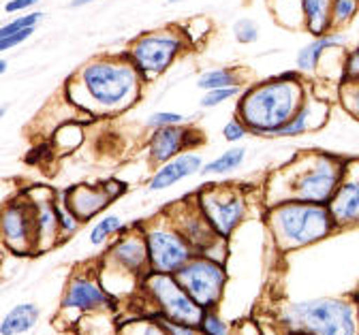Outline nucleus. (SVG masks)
Here are the masks:
<instances>
[{
    "label": "nucleus",
    "instance_id": "25",
    "mask_svg": "<svg viewBox=\"0 0 359 335\" xmlns=\"http://www.w3.org/2000/svg\"><path fill=\"white\" fill-rule=\"evenodd\" d=\"M197 86L205 92L210 90H222V88H236L240 86L238 81V75L233 71H227V69H216V71H208L199 77Z\"/></svg>",
    "mask_w": 359,
    "mask_h": 335
},
{
    "label": "nucleus",
    "instance_id": "42",
    "mask_svg": "<svg viewBox=\"0 0 359 335\" xmlns=\"http://www.w3.org/2000/svg\"><path fill=\"white\" fill-rule=\"evenodd\" d=\"M5 71H7V60L0 62V73H5Z\"/></svg>",
    "mask_w": 359,
    "mask_h": 335
},
{
    "label": "nucleus",
    "instance_id": "12",
    "mask_svg": "<svg viewBox=\"0 0 359 335\" xmlns=\"http://www.w3.org/2000/svg\"><path fill=\"white\" fill-rule=\"evenodd\" d=\"M105 261L120 273L142 284V280L150 273V257H148V244L144 231L142 228L122 231L116 242L109 246Z\"/></svg>",
    "mask_w": 359,
    "mask_h": 335
},
{
    "label": "nucleus",
    "instance_id": "41",
    "mask_svg": "<svg viewBox=\"0 0 359 335\" xmlns=\"http://www.w3.org/2000/svg\"><path fill=\"white\" fill-rule=\"evenodd\" d=\"M86 3H93V0H73V7H81Z\"/></svg>",
    "mask_w": 359,
    "mask_h": 335
},
{
    "label": "nucleus",
    "instance_id": "8",
    "mask_svg": "<svg viewBox=\"0 0 359 335\" xmlns=\"http://www.w3.org/2000/svg\"><path fill=\"white\" fill-rule=\"evenodd\" d=\"M182 289L201 310H216L227 286V269L224 263L197 254L175 273Z\"/></svg>",
    "mask_w": 359,
    "mask_h": 335
},
{
    "label": "nucleus",
    "instance_id": "14",
    "mask_svg": "<svg viewBox=\"0 0 359 335\" xmlns=\"http://www.w3.org/2000/svg\"><path fill=\"white\" fill-rule=\"evenodd\" d=\"M114 308V297L105 286L93 275H73L67 284L62 297V312L73 314H93Z\"/></svg>",
    "mask_w": 359,
    "mask_h": 335
},
{
    "label": "nucleus",
    "instance_id": "43",
    "mask_svg": "<svg viewBox=\"0 0 359 335\" xmlns=\"http://www.w3.org/2000/svg\"><path fill=\"white\" fill-rule=\"evenodd\" d=\"M287 335H304V333H287Z\"/></svg>",
    "mask_w": 359,
    "mask_h": 335
},
{
    "label": "nucleus",
    "instance_id": "16",
    "mask_svg": "<svg viewBox=\"0 0 359 335\" xmlns=\"http://www.w3.org/2000/svg\"><path fill=\"white\" fill-rule=\"evenodd\" d=\"M193 143V130L184 128V126H167V128H158L154 130L152 139H150V160L156 165H165L171 158L182 154L184 148H189Z\"/></svg>",
    "mask_w": 359,
    "mask_h": 335
},
{
    "label": "nucleus",
    "instance_id": "24",
    "mask_svg": "<svg viewBox=\"0 0 359 335\" xmlns=\"http://www.w3.org/2000/svg\"><path fill=\"white\" fill-rule=\"evenodd\" d=\"M122 231H124V224H122L120 216L107 214L99 222H95L93 228H90V244H93V246H103L105 242H109L111 237L120 235Z\"/></svg>",
    "mask_w": 359,
    "mask_h": 335
},
{
    "label": "nucleus",
    "instance_id": "30",
    "mask_svg": "<svg viewBox=\"0 0 359 335\" xmlns=\"http://www.w3.org/2000/svg\"><path fill=\"white\" fill-rule=\"evenodd\" d=\"M41 18H43V13H28V15H22V18L13 20L11 24L3 26V30H0V39H7V36H11L15 32H24V30L34 28L41 22Z\"/></svg>",
    "mask_w": 359,
    "mask_h": 335
},
{
    "label": "nucleus",
    "instance_id": "22",
    "mask_svg": "<svg viewBox=\"0 0 359 335\" xmlns=\"http://www.w3.org/2000/svg\"><path fill=\"white\" fill-rule=\"evenodd\" d=\"M41 310L34 303H18L11 308L3 322H0V335H22L28 333L39 322Z\"/></svg>",
    "mask_w": 359,
    "mask_h": 335
},
{
    "label": "nucleus",
    "instance_id": "39",
    "mask_svg": "<svg viewBox=\"0 0 359 335\" xmlns=\"http://www.w3.org/2000/svg\"><path fill=\"white\" fill-rule=\"evenodd\" d=\"M32 32H34V28L24 30V32H15V34H11V36H7V39H0V50H3V52L11 50V47H15V45H20L22 41H26Z\"/></svg>",
    "mask_w": 359,
    "mask_h": 335
},
{
    "label": "nucleus",
    "instance_id": "19",
    "mask_svg": "<svg viewBox=\"0 0 359 335\" xmlns=\"http://www.w3.org/2000/svg\"><path fill=\"white\" fill-rule=\"evenodd\" d=\"M203 171V158L199 154L187 152L161 165L158 171L150 177V190H167L195 173Z\"/></svg>",
    "mask_w": 359,
    "mask_h": 335
},
{
    "label": "nucleus",
    "instance_id": "37",
    "mask_svg": "<svg viewBox=\"0 0 359 335\" xmlns=\"http://www.w3.org/2000/svg\"><path fill=\"white\" fill-rule=\"evenodd\" d=\"M246 132H248V128H246V124H244L240 118H236V120L227 122V124H224V128H222V137L227 139L229 143H236V141L244 139V137H246Z\"/></svg>",
    "mask_w": 359,
    "mask_h": 335
},
{
    "label": "nucleus",
    "instance_id": "1",
    "mask_svg": "<svg viewBox=\"0 0 359 335\" xmlns=\"http://www.w3.org/2000/svg\"><path fill=\"white\" fill-rule=\"evenodd\" d=\"M304 105V90L291 75L263 81L240 101L238 116L250 132L276 135Z\"/></svg>",
    "mask_w": 359,
    "mask_h": 335
},
{
    "label": "nucleus",
    "instance_id": "26",
    "mask_svg": "<svg viewBox=\"0 0 359 335\" xmlns=\"http://www.w3.org/2000/svg\"><path fill=\"white\" fill-rule=\"evenodd\" d=\"M118 335H169V331L165 329V324L158 316H150V318L126 322Z\"/></svg>",
    "mask_w": 359,
    "mask_h": 335
},
{
    "label": "nucleus",
    "instance_id": "10",
    "mask_svg": "<svg viewBox=\"0 0 359 335\" xmlns=\"http://www.w3.org/2000/svg\"><path fill=\"white\" fill-rule=\"evenodd\" d=\"M182 50V39L171 32H152L140 36L130 47V64L144 77L161 75Z\"/></svg>",
    "mask_w": 359,
    "mask_h": 335
},
{
    "label": "nucleus",
    "instance_id": "4",
    "mask_svg": "<svg viewBox=\"0 0 359 335\" xmlns=\"http://www.w3.org/2000/svg\"><path fill=\"white\" fill-rule=\"evenodd\" d=\"M348 163L332 156V154H317L306 165H302L289 177V195L285 201H306L317 205H330L342 182L346 179Z\"/></svg>",
    "mask_w": 359,
    "mask_h": 335
},
{
    "label": "nucleus",
    "instance_id": "27",
    "mask_svg": "<svg viewBox=\"0 0 359 335\" xmlns=\"http://www.w3.org/2000/svg\"><path fill=\"white\" fill-rule=\"evenodd\" d=\"M314 114V103H304L302 109L293 116V120L289 124H285L274 137H297V135H304L308 128H310V118Z\"/></svg>",
    "mask_w": 359,
    "mask_h": 335
},
{
    "label": "nucleus",
    "instance_id": "31",
    "mask_svg": "<svg viewBox=\"0 0 359 335\" xmlns=\"http://www.w3.org/2000/svg\"><path fill=\"white\" fill-rule=\"evenodd\" d=\"M56 210H58V218H60V231H62V237H69V235H73L77 228H79V220L73 216V212L67 207V203H65V197H60V199H56Z\"/></svg>",
    "mask_w": 359,
    "mask_h": 335
},
{
    "label": "nucleus",
    "instance_id": "18",
    "mask_svg": "<svg viewBox=\"0 0 359 335\" xmlns=\"http://www.w3.org/2000/svg\"><path fill=\"white\" fill-rule=\"evenodd\" d=\"M327 207H330L338 228L359 226V175L348 177V173H346V179L342 182L340 190Z\"/></svg>",
    "mask_w": 359,
    "mask_h": 335
},
{
    "label": "nucleus",
    "instance_id": "34",
    "mask_svg": "<svg viewBox=\"0 0 359 335\" xmlns=\"http://www.w3.org/2000/svg\"><path fill=\"white\" fill-rule=\"evenodd\" d=\"M342 101L351 116L359 122V83H342Z\"/></svg>",
    "mask_w": 359,
    "mask_h": 335
},
{
    "label": "nucleus",
    "instance_id": "13",
    "mask_svg": "<svg viewBox=\"0 0 359 335\" xmlns=\"http://www.w3.org/2000/svg\"><path fill=\"white\" fill-rule=\"evenodd\" d=\"M3 242L15 254L36 252V214L30 199H15L5 205Z\"/></svg>",
    "mask_w": 359,
    "mask_h": 335
},
{
    "label": "nucleus",
    "instance_id": "40",
    "mask_svg": "<svg viewBox=\"0 0 359 335\" xmlns=\"http://www.w3.org/2000/svg\"><path fill=\"white\" fill-rule=\"evenodd\" d=\"M39 3V0H9V3L5 5V11L7 13H15V11H24L28 7H34Z\"/></svg>",
    "mask_w": 359,
    "mask_h": 335
},
{
    "label": "nucleus",
    "instance_id": "5",
    "mask_svg": "<svg viewBox=\"0 0 359 335\" xmlns=\"http://www.w3.org/2000/svg\"><path fill=\"white\" fill-rule=\"evenodd\" d=\"M140 73L130 62L116 60H97L83 67L81 86L103 109H116L128 103V99L137 90Z\"/></svg>",
    "mask_w": 359,
    "mask_h": 335
},
{
    "label": "nucleus",
    "instance_id": "15",
    "mask_svg": "<svg viewBox=\"0 0 359 335\" xmlns=\"http://www.w3.org/2000/svg\"><path fill=\"white\" fill-rule=\"evenodd\" d=\"M65 203L79 222H88L111 203V195L107 193L103 184L101 186L79 184L65 195Z\"/></svg>",
    "mask_w": 359,
    "mask_h": 335
},
{
    "label": "nucleus",
    "instance_id": "23",
    "mask_svg": "<svg viewBox=\"0 0 359 335\" xmlns=\"http://www.w3.org/2000/svg\"><path fill=\"white\" fill-rule=\"evenodd\" d=\"M246 158V150L244 148H231L227 152H222L218 158L210 160L203 165V175H229L233 173Z\"/></svg>",
    "mask_w": 359,
    "mask_h": 335
},
{
    "label": "nucleus",
    "instance_id": "20",
    "mask_svg": "<svg viewBox=\"0 0 359 335\" xmlns=\"http://www.w3.org/2000/svg\"><path fill=\"white\" fill-rule=\"evenodd\" d=\"M346 43V36L340 34V32H330V34H323V36H317L312 43H308L306 47H302L299 54H297V69L302 73H312L317 69L321 56L332 50V47H342Z\"/></svg>",
    "mask_w": 359,
    "mask_h": 335
},
{
    "label": "nucleus",
    "instance_id": "33",
    "mask_svg": "<svg viewBox=\"0 0 359 335\" xmlns=\"http://www.w3.org/2000/svg\"><path fill=\"white\" fill-rule=\"evenodd\" d=\"M184 122V116L182 114H175V111H156L150 116L148 120V126L152 130H158V128H167V126H180Z\"/></svg>",
    "mask_w": 359,
    "mask_h": 335
},
{
    "label": "nucleus",
    "instance_id": "3",
    "mask_svg": "<svg viewBox=\"0 0 359 335\" xmlns=\"http://www.w3.org/2000/svg\"><path fill=\"white\" fill-rule=\"evenodd\" d=\"M265 222L280 250H297L323 242L338 231L327 205L306 201H280L267 212Z\"/></svg>",
    "mask_w": 359,
    "mask_h": 335
},
{
    "label": "nucleus",
    "instance_id": "21",
    "mask_svg": "<svg viewBox=\"0 0 359 335\" xmlns=\"http://www.w3.org/2000/svg\"><path fill=\"white\" fill-rule=\"evenodd\" d=\"M306 28L314 36L330 34L332 30V5L334 0H299Z\"/></svg>",
    "mask_w": 359,
    "mask_h": 335
},
{
    "label": "nucleus",
    "instance_id": "35",
    "mask_svg": "<svg viewBox=\"0 0 359 335\" xmlns=\"http://www.w3.org/2000/svg\"><path fill=\"white\" fill-rule=\"evenodd\" d=\"M233 34H236V39L240 43H255L257 36H259V30H257V26H255L252 20L242 18V20H238L233 24Z\"/></svg>",
    "mask_w": 359,
    "mask_h": 335
},
{
    "label": "nucleus",
    "instance_id": "11",
    "mask_svg": "<svg viewBox=\"0 0 359 335\" xmlns=\"http://www.w3.org/2000/svg\"><path fill=\"white\" fill-rule=\"evenodd\" d=\"M175 214L169 216V220L173 222V226L187 237V242L193 246V250L197 254H203V257H210V259H216L214 254V248H220L224 250L227 246V239H222L212 226L210 222L203 218L201 210L197 207L195 199L191 203H180L175 205L173 210ZM218 261V259H216Z\"/></svg>",
    "mask_w": 359,
    "mask_h": 335
},
{
    "label": "nucleus",
    "instance_id": "2",
    "mask_svg": "<svg viewBox=\"0 0 359 335\" xmlns=\"http://www.w3.org/2000/svg\"><path fill=\"white\" fill-rule=\"evenodd\" d=\"M278 322L285 335H359V299L317 297L295 301L280 310Z\"/></svg>",
    "mask_w": 359,
    "mask_h": 335
},
{
    "label": "nucleus",
    "instance_id": "44",
    "mask_svg": "<svg viewBox=\"0 0 359 335\" xmlns=\"http://www.w3.org/2000/svg\"><path fill=\"white\" fill-rule=\"evenodd\" d=\"M167 3H177V0H167Z\"/></svg>",
    "mask_w": 359,
    "mask_h": 335
},
{
    "label": "nucleus",
    "instance_id": "32",
    "mask_svg": "<svg viewBox=\"0 0 359 335\" xmlns=\"http://www.w3.org/2000/svg\"><path fill=\"white\" fill-rule=\"evenodd\" d=\"M238 92H240V86H236V88H222V90H210V92L203 94L201 107H205V109H208V107H216V105H220V103H224V101L233 99Z\"/></svg>",
    "mask_w": 359,
    "mask_h": 335
},
{
    "label": "nucleus",
    "instance_id": "28",
    "mask_svg": "<svg viewBox=\"0 0 359 335\" xmlns=\"http://www.w3.org/2000/svg\"><path fill=\"white\" fill-rule=\"evenodd\" d=\"M199 331L203 335H233V329L216 314V310H208L203 314V318L199 322Z\"/></svg>",
    "mask_w": 359,
    "mask_h": 335
},
{
    "label": "nucleus",
    "instance_id": "7",
    "mask_svg": "<svg viewBox=\"0 0 359 335\" xmlns=\"http://www.w3.org/2000/svg\"><path fill=\"white\" fill-rule=\"evenodd\" d=\"M142 231L148 244L150 271L154 273L175 275L193 257H197L187 237L173 226L171 220L142 224Z\"/></svg>",
    "mask_w": 359,
    "mask_h": 335
},
{
    "label": "nucleus",
    "instance_id": "6",
    "mask_svg": "<svg viewBox=\"0 0 359 335\" xmlns=\"http://www.w3.org/2000/svg\"><path fill=\"white\" fill-rule=\"evenodd\" d=\"M140 289L144 297L152 303V316L199 327L205 310H201L191 299V295L182 289V284L177 282L175 275L150 271L142 280Z\"/></svg>",
    "mask_w": 359,
    "mask_h": 335
},
{
    "label": "nucleus",
    "instance_id": "9",
    "mask_svg": "<svg viewBox=\"0 0 359 335\" xmlns=\"http://www.w3.org/2000/svg\"><path fill=\"white\" fill-rule=\"evenodd\" d=\"M197 207L210 226L222 237L229 239L233 231L246 218V197L240 190L229 186H208L195 197Z\"/></svg>",
    "mask_w": 359,
    "mask_h": 335
},
{
    "label": "nucleus",
    "instance_id": "36",
    "mask_svg": "<svg viewBox=\"0 0 359 335\" xmlns=\"http://www.w3.org/2000/svg\"><path fill=\"white\" fill-rule=\"evenodd\" d=\"M344 83H359V47L344 58Z\"/></svg>",
    "mask_w": 359,
    "mask_h": 335
},
{
    "label": "nucleus",
    "instance_id": "38",
    "mask_svg": "<svg viewBox=\"0 0 359 335\" xmlns=\"http://www.w3.org/2000/svg\"><path fill=\"white\" fill-rule=\"evenodd\" d=\"M165 329L169 331V335H203L199 331V327H193V324H182V322H173V320H165L161 318Z\"/></svg>",
    "mask_w": 359,
    "mask_h": 335
},
{
    "label": "nucleus",
    "instance_id": "17",
    "mask_svg": "<svg viewBox=\"0 0 359 335\" xmlns=\"http://www.w3.org/2000/svg\"><path fill=\"white\" fill-rule=\"evenodd\" d=\"M30 201L36 214V252H45L54 248L62 239L56 197H41V199H30Z\"/></svg>",
    "mask_w": 359,
    "mask_h": 335
},
{
    "label": "nucleus",
    "instance_id": "29",
    "mask_svg": "<svg viewBox=\"0 0 359 335\" xmlns=\"http://www.w3.org/2000/svg\"><path fill=\"white\" fill-rule=\"evenodd\" d=\"M357 11H359V0H334L332 24L334 26H344L355 18Z\"/></svg>",
    "mask_w": 359,
    "mask_h": 335
}]
</instances>
